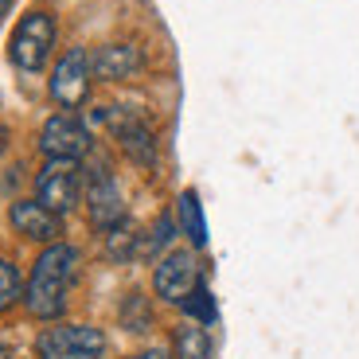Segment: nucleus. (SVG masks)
I'll return each instance as SVG.
<instances>
[{
    "label": "nucleus",
    "instance_id": "8",
    "mask_svg": "<svg viewBox=\"0 0 359 359\" xmlns=\"http://www.w3.org/2000/svg\"><path fill=\"white\" fill-rule=\"evenodd\" d=\"M39 153L47 161H82L90 153V129L74 114H55L39 133Z\"/></svg>",
    "mask_w": 359,
    "mask_h": 359
},
{
    "label": "nucleus",
    "instance_id": "13",
    "mask_svg": "<svg viewBox=\"0 0 359 359\" xmlns=\"http://www.w3.org/2000/svg\"><path fill=\"white\" fill-rule=\"evenodd\" d=\"M176 207H180V231L188 234V243L196 246V250H203V246H207V223H203L199 196H196V191H184Z\"/></svg>",
    "mask_w": 359,
    "mask_h": 359
},
{
    "label": "nucleus",
    "instance_id": "17",
    "mask_svg": "<svg viewBox=\"0 0 359 359\" xmlns=\"http://www.w3.org/2000/svg\"><path fill=\"white\" fill-rule=\"evenodd\" d=\"M24 297V285H20V269L12 266L8 258H0V313H8Z\"/></svg>",
    "mask_w": 359,
    "mask_h": 359
},
{
    "label": "nucleus",
    "instance_id": "20",
    "mask_svg": "<svg viewBox=\"0 0 359 359\" xmlns=\"http://www.w3.org/2000/svg\"><path fill=\"white\" fill-rule=\"evenodd\" d=\"M4 137H8V133H4V126H0V153H4Z\"/></svg>",
    "mask_w": 359,
    "mask_h": 359
},
{
    "label": "nucleus",
    "instance_id": "5",
    "mask_svg": "<svg viewBox=\"0 0 359 359\" xmlns=\"http://www.w3.org/2000/svg\"><path fill=\"white\" fill-rule=\"evenodd\" d=\"M51 47H55V20L47 12H27L8 39V55L20 71H39L51 55Z\"/></svg>",
    "mask_w": 359,
    "mask_h": 359
},
{
    "label": "nucleus",
    "instance_id": "19",
    "mask_svg": "<svg viewBox=\"0 0 359 359\" xmlns=\"http://www.w3.org/2000/svg\"><path fill=\"white\" fill-rule=\"evenodd\" d=\"M0 359H12V351H8V344H0Z\"/></svg>",
    "mask_w": 359,
    "mask_h": 359
},
{
    "label": "nucleus",
    "instance_id": "2",
    "mask_svg": "<svg viewBox=\"0 0 359 359\" xmlns=\"http://www.w3.org/2000/svg\"><path fill=\"white\" fill-rule=\"evenodd\" d=\"M39 359H102L106 355V332L90 324H55L43 328L36 340Z\"/></svg>",
    "mask_w": 359,
    "mask_h": 359
},
{
    "label": "nucleus",
    "instance_id": "4",
    "mask_svg": "<svg viewBox=\"0 0 359 359\" xmlns=\"http://www.w3.org/2000/svg\"><path fill=\"white\" fill-rule=\"evenodd\" d=\"M36 199L51 215H71L82 199V168L79 161H47L36 176Z\"/></svg>",
    "mask_w": 359,
    "mask_h": 359
},
{
    "label": "nucleus",
    "instance_id": "18",
    "mask_svg": "<svg viewBox=\"0 0 359 359\" xmlns=\"http://www.w3.org/2000/svg\"><path fill=\"white\" fill-rule=\"evenodd\" d=\"M129 359H172V351L168 348H144V351H137V355H129Z\"/></svg>",
    "mask_w": 359,
    "mask_h": 359
},
{
    "label": "nucleus",
    "instance_id": "16",
    "mask_svg": "<svg viewBox=\"0 0 359 359\" xmlns=\"http://www.w3.org/2000/svg\"><path fill=\"white\" fill-rule=\"evenodd\" d=\"M180 309H184V313H188L196 324H211V320H215V297H211V289H207L203 281H199V285L191 289L188 301H184Z\"/></svg>",
    "mask_w": 359,
    "mask_h": 359
},
{
    "label": "nucleus",
    "instance_id": "21",
    "mask_svg": "<svg viewBox=\"0 0 359 359\" xmlns=\"http://www.w3.org/2000/svg\"><path fill=\"white\" fill-rule=\"evenodd\" d=\"M4 8H8V0H0V12H4Z\"/></svg>",
    "mask_w": 359,
    "mask_h": 359
},
{
    "label": "nucleus",
    "instance_id": "14",
    "mask_svg": "<svg viewBox=\"0 0 359 359\" xmlns=\"http://www.w3.org/2000/svg\"><path fill=\"white\" fill-rule=\"evenodd\" d=\"M172 238H176V219L164 211V215L153 223V231L141 238V246H137V258H156V262H161L164 254H168Z\"/></svg>",
    "mask_w": 359,
    "mask_h": 359
},
{
    "label": "nucleus",
    "instance_id": "7",
    "mask_svg": "<svg viewBox=\"0 0 359 359\" xmlns=\"http://www.w3.org/2000/svg\"><path fill=\"white\" fill-rule=\"evenodd\" d=\"M199 285V266L191 250H168L153 269V289L164 305H184L188 293Z\"/></svg>",
    "mask_w": 359,
    "mask_h": 359
},
{
    "label": "nucleus",
    "instance_id": "3",
    "mask_svg": "<svg viewBox=\"0 0 359 359\" xmlns=\"http://www.w3.org/2000/svg\"><path fill=\"white\" fill-rule=\"evenodd\" d=\"M98 117L114 129L117 144H121V153H126L129 161L141 164V168H156V161H161V144H156L153 126H149L141 114H133V109H102Z\"/></svg>",
    "mask_w": 359,
    "mask_h": 359
},
{
    "label": "nucleus",
    "instance_id": "15",
    "mask_svg": "<svg viewBox=\"0 0 359 359\" xmlns=\"http://www.w3.org/2000/svg\"><path fill=\"white\" fill-rule=\"evenodd\" d=\"M121 324L129 332H149L153 328V309H149V297L144 293H129L121 301Z\"/></svg>",
    "mask_w": 359,
    "mask_h": 359
},
{
    "label": "nucleus",
    "instance_id": "1",
    "mask_svg": "<svg viewBox=\"0 0 359 359\" xmlns=\"http://www.w3.org/2000/svg\"><path fill=\"white\" fill-rule=\"evenodd\" d=\"M74 278H79V250L67 243H51L36 258V269H32L20 301L36 320H59L67 313V293H71Z\"/></svg>",
    "mask_w": 359,
    "mask_h": 359
},
{
    "label": "nucleus",
    "instance_id": "10",
    "mask_svg": "<svg viewBox=\"0 0 359 359\" xmlns=\"http://www.w3.org/2000/svg\"><path fill=\"white\" fill-rule=\"evenodd\" d=\"M144 71V51L137 43H102L90 51V74L102 82H126Z\"/></svg>",
    "mask_w": 359,
    "mask_h": 359
},
{
    "label": "nucleus",
    "instance_id": "12",
    "mask_svg": "<svg viewBox=\"0 0 359 359\" xmlns=\"http://www.w3.org/2000/svg\"><path fill=\"white\" fill-rule=\"evenodd\" d=\"M172 359H211V336L203 324L188 320L172 336Z\"/></svg>",
    "mask_w": 359,
    "mask_h": 359
},
{
    "label": "nucleus",
    "instance_id": "11",
    "mask_svg": "<svg viewBox=\"0 0 359 359\" xmlns=\"http://www.w3.org/2000/svg\"><path fill=\"white\" fill-rule=\"evenodd\" d=\"M8 223L20 238H32V243H59V234H63V219L51 215L39 199H16L8 207Z\"/></svg>",
    "mask_w": 359,
    "mask_h": 359
},
{
    "label": "nucleus",
    "instance_id": "6",
    "mask_svg": "<svg viewBox=\"0 0 359 359\" xmlns=\"http://www.w3.org/2000/svg\"><path fill=\"white\" fill-rule=\"evenodd\" d=\"M86 215H90V226L102 231V234H109L114 226H121L129 219L126 215V196H121L114 172H109L106 164H98L86 180Z\"/></svg>",
    "mask_w": 359,
    "mask_h": 359
},
{
    "label": "nucleus",
    "instance_id": "9",
    "mask_svg": "<svg viewBox=\"0 0 359 359\" xmlns=\"http://www.w3.org/2000/svg\"><path fill=\"white\" fill-rule=\"evenodd\" d=\"M90 79H94V74H90V51L71 47L51 71V98L59 102L63 109L82 106L86 94H90Z\"/></svg>",
    "mask_w": 359,
    "mask_h": 359
}]
</instances>
